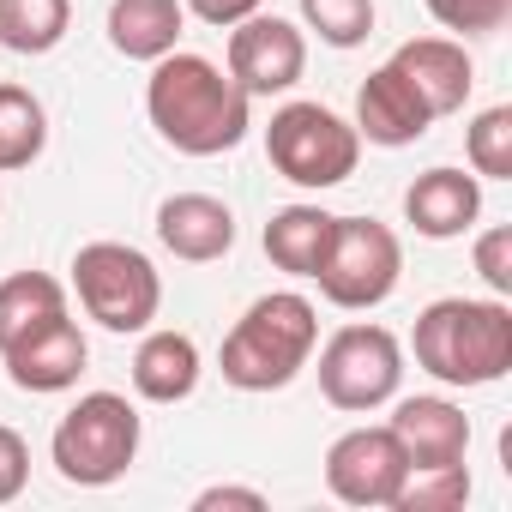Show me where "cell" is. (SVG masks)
I'll use <instances>...</instances> for the list:
<instances>
[{"label":"cell","instance_id":"484cf974","mask_svg":"<svg viewBox=\"0 0 512 512\" xmlns=\"http://www.w3.org/2000/svg\"><path fill=\"white\" fill-rule=\"evenodd\" d=\"M422 7L434 13V25H446L458 37H482L512 19V0H422Z\"/></svg>","mask_w":512,"mask_h":512},{"label":"cell","instance_id":"277c9868","mask_svg":"<svg viewBox=\"0 0 512 512\" xmlns=\"http://www.w3.org/2000/svg\"><path fill=\"white\" fill-rule=\"evenodd\" d=\"M55 470L73 488H109L127 476V464L139 458V410L121 392H85L49 440Z\"/></svg>","mask_w":512,"mask_h":512},{"label":"cell","instance_id":"6da1fadb","mask_svg":"<svg viewBox=\"0 0 512 512\" xmlns=\"http://www.w3.org/2000/svg\"><path fill=\"white\" fill-rule=\"evenodd\" d=\"M145 115L157 127L163 145H175L181 157H223L247 139L253 127V97L205 55L169 49L163 61H151L145 79Z\"/></svg>","mask_w":512,"mask_h":512},{"label":"cell","instance_id":"7402d4cb","mask_svg":"<svg viewBox=\"0 0 512 512\" xmlns=\"http://www.w3.org/2000/svg\"><path fill=\"white\" fill-rule=\"evenodd\" d=\"M49 145V115L25 85H0V169H31Z\"/></svg>","mask_w":512,"mask_h":512},{"label":"cell","instance_id":"603a6c76","mask_svg":"<svg viewBox=\"0 0 512 512\" xmlns=\"http://www.w3.org/2000/svg\"><path fill=\"white\" fill-rule=\"evenodd\" d=\"M464 157L476 181H512V109L494 103L464 127Z\"/></svg>","mask_w":512,"mask_h":512},{"label":"cell","instance_id":"9c48e42d","mask_svg":"<svg viewBox=\"0 0 512 512\" xmlns=\"http://www.w3.org/2000/svg\"><path fill=\"white\" fill-rule=\"evenodd\" d=\"M247 97H284L308 73V37L278 19V13H253L229 25V67H223Z\"/></svg>","mask_w":512,"mask_h":512},{"label":"cell","instance_id":"5b68a950","mask_svg":"<svg viewBox=\"0 0 512 512\" xmlns=\"http://www.w3.org/2000/svg\"><path fill=\"white\" fill-rule=\"evenodd\" d=\"M266 157L284 181L308 187V193H326V187H344L362 163V133L332 115L326 103H284L266 127Z\"/></svg>","mask_w":512,"mask_h":512},{"label":"cell","instance_id":"4316f807","mask_svg":"<svg viewBox=\"0 0 512 512\" xmlns=\"http://www.w3.org/2000/svg\"><path fill=\"white\" fill-rule=\"evenodd\" d=\"M476 272H482V284L494 296H512V229L506 223L476 235Z\"/></svg>","mask_w":512,"mask_h":512},{"label":"cell","instance_id":"52a82bcc","mask_svg":"<svg viewBox=\"0 0 512 512\" xmlns=\"http://www.w3.org/2000/svg\"><path fill=\"white\" fill-rule=\"evenodd\" d=\"M398 278H404V247L380 217H338L332 223L326 266L314 272V284L332 308L368 314L398 290Z\"/></svg>","mask_w":512,"mask_h":512},{"label":"cell","instance_id":"7c38bea8","mask_svg":"<svg viewBox=\"0 0 512 512\" xmlns=\"http://www.w3.org/2000/svg\"><path fill=\"white\" fill-rule=\"evenodd\" d=\"M0 362H7V380L19 386V392H67V386H79V374H85V362H91V344H85V332H79V320H49L43 332H31L25 344H13V350H0Z\"/></svg>","mask_w":512,"mask_h":512},{"label":"cell","instance_id":"f1b7e54d","mask_svg":"<svg viewBox=\"0 0 512 512\" xmlns=\"http://www.w3.org/2000/svg\"><path fill=\"white\" fill-rule=\"evenodd\" d=\"M181 7H187L199 25H217V31H229V25L253 19V13L266 7V0H181Z\"/></svg>","mask_w":512,"mask_h":512},{"label":"cell","instance_id":"9a60e30c","mask_svg":"<svg viewBox=\"0 0 512 512\" xmlns=\"http://www.w3.org/2000/svg\"><path fill=\"white\" fill-rule=\"evenodd\" d=\"M392 67L422 91V103L434 109V121H440V115H458V109L470 103L476 67H470V55H464L458 37H410V43L392 55Z\"/></svg>","mask_w":512,"mask_h":512},{"label":"cell","instance_id":"83f0119b","mask_svg":"<svg viewBox=\"0 0 512 512\" xmlns=\"http://www.w3.org/2000/svg\"><path fill=\"white\" fill-rule=\"evenodd\" d=\"M25 482H31V446L19 428L0 422V506H13L25 494Z\"/></svg>","mask_w":512,"mask_h":512},{"label":"cell","instance_id":"d4e9b609","mask_svg":"<svg viewBox=\"0 0 512 512\" xmlns=\"http://www.w3.org/2000/svg\"><path fill=\"white\" fill-rule=\"evenodd\" d=\"M470 500V470L464 464H434V470H410L398 488V512H452Z\"/></svg>","mask_w":512,"mask_h":512},{"label":"cell","instance_id":"ac0fdd59","mask_svg":"<svg viewBox=\"0 0 512 512\" xmlns=\"http://www.w3.org/2000/svg\"><path fill=\"white\" fill-rule=\"evenodd\" d=\"M187 31L181 0H109V49L127 61H163Z\"/></svg>","mask_w":512,"mask_h":512},{"label":"cell","instance_id":"ffe728a7","mask_svg":"<svg viewBox=\"0 0 512 512\" xmlns=\"http://www.w3.org/2000/svg\"><path fill=\"white\" fill-rule=\"evenodd\" d=\"M61 314H67V290L49 272H13L0 284V350L25 344L31 332H43Z\"/></svg>","mask_w":512,"mask_h":512},{"label":"cell","instance_id":"ba28073f","mask_svg":"<svg viewBox=\"0 0 512 512\" xmlns=\"http://www.w3.org/2000/svg\"><path fill=\"white\" fill-rule=\"evenodd\" d=\"M398 386H404V344L386 326L356 320V326H338L326 338V350H320V392H326V404L368 416V410L392 404Z\"/></svg>","mask_w":512,"mask_h":512},{"label":"cell","instance_id":"8992f818","mask_svg":"<svg viewBox=\"0 0 512 512\" xmlns=\"http://www.w3.org/2000/svg\"><path fill=\"white\" fill-rule=\"evenodd\" d=\"M73 290L79 308L103 332H145L163 308V278L127 241H85L73 253Z\"/></svg>","mask_w":512,"mask_h":512},{"label":"cell","instance_id":"7a4b0ae2","mask_svg":"<svg viewBox=\"0 0 512 512\" xmlns=\"http://www.w3.org/2000/svg\"><path fill=\"white\" fill-rule=\"evenodd\" d=\"M410 350L440 386H494L512 368V308L500 296H440L416 314Z\"/></svg>","mask_w":512,"mask_h":512},{"label":"cell","instance_id":"cb8c5ba5","mask_svg":"<svg viewBox=\"0 0 512 512\" xmlns=\"http://www.w3.org/2000/svg\"><path fill=\"white\" fill-rule=\"evenodd\" d=\"M296 7H302V25L332 49H356L374 31V0H296Z\"/></svg>","mask_w":512,"mask_h":512},{"label":"cell","instance_id":"2e32d148","mask_svg":"<svg viewBox=\"0 0 512 512\" xmlns=\"http://www.w3.org/2000/svg\"><path fill=\"white\" fill-rule=\"evenodd\" d=\"M404 217L428 241H452L482 217V181L464 169H428L404 187Z\"/></svg>","mask_w":512,"mask_h":512},{"label":"cell","instance_id":"d6986e66","mask_svg":"<svg viewBox=\"0 0 512 512\" xmlns=\"http://www.w3.org/2000/svg\"><path fill=\"white\" fill-rule=\"evenodd\" d=\"M332 211L320 205H284L272 211L266 223V253H272V266L290 272V278H314L326 266V247H332Z\"/></svg>","mask_w":512,"mask_h":512},{"label":"cell","instance_id":"44dd1931","mask_svg":"<svg viewBox=\"0 0 512 512\" xmlns=\"http://www.w3.org/2000/svg\"><path fill=\"white\" fill-rule=\"evenodd\" d=\"M67 25H73V0H0V43L13 55L61 49Z\"/></svg>","mask_w":512,"mask_h":512},{"label":"cell","instance_id":"e0dca14e","mask_svg":"<svg viewBox=\"0 0 512 512\" xmlns=\"http://www.w3.org/2000/svg\"><path fill=\"white\" fill-rule=\"evenodd\" d=\"M199 344L187 332H151L145 326V344L133 350V392L145 404H181L193 398L199 386Z\"/></svg>","mask_w":512,"mask_h":512},{"label":"cell","instance_id":"5bb4252c","mask_svg":"<svg viewBox=\"0 0 512 512\" xmlns=\"http://www.w3.org/2000/svg\"><path fill=\"white\" fill-rule=\"evenodd\" d=\"M157 241L187 266H211L235 247V211L211 193H169L157 205Z\"/></svg>","mask_w":512,"mask_h":512},{"label":"cell","instance_id":"4fadbf2b","mask_svg":"<svg viewBox=\"0 0 512 512\" xmlns=\"http://www.w3.org/2000/svg\"><path fill=\"white\" fill-rule=\"evenodd\" d=\"M392 434H398V446L410 452V470H434V464H464V452H470V416H464V404H452V398H398V410H392V422H386Z\"/></svg>","mask_w":512,"mask_h":512},{"label":"cell","instance_id":"3957f363","mask_svg":"<svg viewBox=\"0 0 512 512\" xmlns=\"http://www.w3.org/2000/svg\"><path fill=\"white\" fill-rule=\"evenodd\" d=\"M320 350V308L296 290L260 296L223 338L217 368L235 392H284Z\"/></svg>","mask_w":512,"mask_h":512},{"label":"cell","instance_id":"30bf717a","mask_svg":"<svg viewBox=\"0 0 512 512\" xmlns=\"http://www.w3.org/2000/svg\"><path fill=\"white\" fill-rule=\"evenodd\" d=\"M410 476V452L392 428H350L326 446V488L344 506H392Z\"/></svg>","mask_w":512,"mask_h":512},{"label":"cell","instance_id":"8fae6325","mask_svg":"<svg viewBox=\"0 0 512 512\" xmlns=\"http://www.w3.org/2000/svg\"><path fill=\"white\" fill-rule=\"evenodd\" d=\"M368 145H386V151H398V145H416L428 127H434V109L422 103V91L386 61V67H374L368 79H362V91H356V121H350Z\"/></svg>","mask_w":512,"mask_h":512},{"label":"cell","instance_id":"f546056e","mask_svg":"<svg viewBox=\"0 0 512 512\" xmlns=\"http://www.w3.org/2000/svg\"><path fill=\"white\" fill-rule=\"evenodd\" d=\"M193 506H199V512H211V506H247V512H260L266 494H260V488H205Z\"/></svg>","mask_w":512,"mask_h":512}]
</instances>
